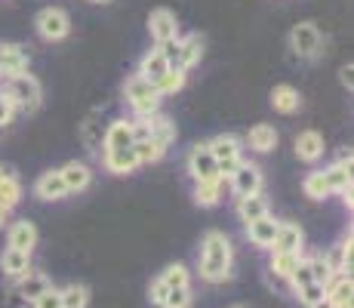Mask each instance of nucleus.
<instances>
[{
    "instance_id": "obj_39",
    "label": "nucleus",
    "mask_w": 354,
    "mask_h": 308,
    "mask_svg": "<svg viewBox=\"0 0 354 308\" xmlns=\"http://www.w3.org/2000/svg\"><path fill=\"white\" fill-rule=\"evenodd\" d=\"M308 269H311V278H315L317 284L326 287L333 280V271H330V265H326L324 253H315V256H308Z\"/></svg>"
},
{
    "instance_id": "obj_50",
    "label": "nucleus",
    "mask_w": 354,
    "mask_h": 308,
    "mask_svg": "<svg viewBox=\"0 0 354 308\" xmlns=\"http://www.w3.org/2000/svg\"><path fill=\"white\" fill-rule=\"evenodd\" d=\"M90 3H111V0H90Z\"/></svg>"
},
{
    "instance_id": "obj_21",
    "label": "nucleus",
    "mask_w": 354,
    "mask_h": 308,
    "mask_svg": "<svg viewBox=\"0 0 354 308\" xmlns=\"http://www.w3.org/2000/svg\"><path fill=\"white\" fill-rule=\"evenodd\" d=\"M0 269H3V275H6V278H12V280L25 278V275L31 271V253H25V250H12V246H6L3 256H0Z\"/></svg>"
},
{
    "instance_id": "obj_44",
    "label": "nucleus",
    "mask_w": 354,
    "mask_h": 308,
    "mask_svg": "<svg viewBox=\"0 0 354 308\" xmlns=\"http://www.w3.org/2000/svg\"><path fill=\"white\" fill-rule=\"evenodd\" d=\"M351 74H354L351 62H348V65H342V68H339V80H342V87H345V90H351V87H354V78H351Z\"/></svg>"
},
{
    "instance_id": "obj_3",
    "label": "nucleus",
    "mask_w": 354,
    "mask_h": 308,
    "mask_svg": "<svg viewBox=\"0 0 354 308\" xmlns=\"http://www.w3.org/2000/svg\"><path fill=\"white\" fill-rule=\"evenodd\" d=\"M3 93L12 99V105H16V111H37L40 102H44V87H40L37 78H31L28 71L25 74H12V78H6V87Z\"/></svg>"
},
{
    "instance_id": "obj_51",
    "label": "nucleus",
    "mask_w": 354,
    "mask_h": 308,
    "mask_svg": "<svg viewBox=\"0 0 354 308\" xmlns=\"http://www.w3.org/2000/svg\"><path fill=\"white\" fill-rule=\"evenodd\" d=\"M234 308H243V305H234Z\"/></svg>"
},
{
    "instance_id": "obj_5",
    "label": "nucleus",
    "mask_w": 354,
    "mask_h": 308,
    "mask_svg": "<svg viewBox=\"0 0 354 308\" xmlns=\"http://www.w3.org/2000/svg\"><path fill=\"white\" fill-rule=\"evenodd\" d=\"M290 50L302 62H311L324 53V34L315 22H299L290 31Z\"/></svg>"
},
{
    "instance_id": "obj_46",
    "label": "nucleus",
    "mask_w": 354,
    "mask_h": 308,
    "mask_svg": "<svg viewBox=\"0 0 354 308\" xmlns=\"http://www.w3.org/2000/svg\"><path fill=\"white\" fill-rule=\"evenodd\" d=\"M339 163H351V148H342V152H339V157H336Z\"/></svg>"
},
{
    "instance_id": "obj_26",
    "label": "nucleus",
    "mask_w": 354,
    "mask_h": 308,
    "mask_svg": "<svg viewBox=\"0 0 354 308\" xmlns=\"http://www.w3.org/2000/svg\"><path fill=\"white\" fill-rule=\"evenodd\" d=\"M53 287V280L46 275H40V271H28L25 278H19V299L22 302H34V299L40 296V293H46Z\"/></svg>"
},
{
    "instance_id": "obj_45",
    "label": "nucleus",
    "mask_w": 354,
    "mask_h": 308,
    "mask_svg": "<svg viewBox=\"0 0 354 308\" xmlns=\"http://www.w3.org/2000/svg\"><path fill=\"white\" fill-rule=\"evenodd\" d=\"M339 197H342V203H345V207H354V197H351V188H345V191H339Z\"/></svg>"
},
{
    "instance_id": "obj_48",
    "label": "nucleus",
    "mask_w": 354,
    "mask_h": 308,
    "mask_svg": "<svg viewBox=\"0 0 354 308\" xmlns=\"http://www.w3.org/2000/svg\"><path fill=\"white\" fill-rule=\"evenodd\" d=\"M308 308H336V305H333V302H330V299H326V296H324V299H321V302H315V305H308Z\"/></svg>"
},
{
    "instance_id": "obj_23",
    "label": "nucleus",
    "mask_w": 354,
    "mask_h": 308,
    "mask_svg": "<svg viewBox=\"0 0 354 308\" xmlns=\"http://www.w3.org/2000/svg\"><path fill=\"white\" fill-rule=\"evenodd\" d=\"M167 71H169V59L163 56L160 46H154V50H148L145 56L139 59V71H136V74H139V78H145V80H151V84H154V80L163 78Z\"/></svg>"
},
{
    "instance_id": "obj_34",
    "label": "nucleus",
    "mask_w": 354,
    "mask_h": 308,
    "mask_svg": "<svg viewBox=\"0 0 354 308\" xmlns=\"http://www.w3.org/2000/svg\"><path fill=\"white\" fill-rule=\"evenodd\" d=\"M19 201H22V182L10 173L3 182H0V207L12 210V207H19Z\"/></svg>"
},
{
    "instance_id": "obj_12",
    "label": "nucleus",
    "mask_w": 354,
    "mask_h": 308,
    "mask_svg": "<svg viewBox=\"0 0 354 308\" xmlns=\"http://www.w3.org/2000/svg\"><path fill=\"white\" fill-rule=\"evenodd\" d=\"M133 118H118L105 127V142L102 152H118V148H133Z\"/></svg>"
},
{
    "instance_id": "obj_4",
    "label": "nucleus",
    "mask_w": 354,
    "mask_h": 308,
    "mask_svg": "<svg viewBox=\"0 0 354 308\" xmlns=\"http://www.w3.org/2000/svg\"><path fill=\"white\" fill-rule=\"evenodd\" d=\"M207 145L216 157V170H219V176L228 179L243 161V139H237L234 133H219L216 139H209Z\"/></svg>"
},
{
    "instance_id": "obj_30",
    "label": "nucleus",
    "mask_w": 354,
    "mask_h": 308,
    "mask_svg": "<svg viewBox=\"0 0 354 308\" xmlns=\"http://www.w3.org/2000/svg\"><path fill=\"white\" fill-rule=\"evenodd\" d=\"M148 120H151V139L158 142L163 152H169V145L176 142V123L169 120L167 114H160V111H154Z\"/></svg>"
},
{
    "instance_id": "obj_47",
    "label": "nucleus",
    "mask_w": 354,
    "mask_h": 308,
    "mask_svg": "<svg viewBox=\"0 0 354 308\" xmlns=\"http://www.w3.org/2000/svg\"><path fill=\"white\" fill-rule=\"evenodd\" d=\"M6 222H10V210H6V207H0V228H3Z\"/></svg>"
},
{
    "instance_id": "obj_17",
    "label": "nucleus",
    "mask_w": 354,
    "mask_h": 308,
    "mask_svg": "<svg viewBox=\"0 0 354 308\" xmlns=\"http://www.w3.org/2000/svg\"><path fill=\"white\" fill-rule=\"evenodd\" d=\"M34 194H37L40 201H65L68 188L62 182V173H59V170H46V173H40L37 182H34Z\"/></svg>"
},
{
    "instance_id": "obj_36",
    "label": "nucleus",
    "mask_w": 354,
    "mask_h": 308,
    "mask_svg": "<svg viewBox=\"0 0 354 308\" xmlns=\"http://www.w3.org/2000/svg\"><path fill=\"white\" fill-rule=\"evenodd\" d=\"M160 280L169 287V290H173V287H188V284H192V271H188L182 262H173V265H167V269H163Z\"/></svg>"
},
{
    "instance_id": "obj_24",
    "label": "nucleus",
    "mask_w": 354,
    "mask_h": 308,
    "mask_svg": "<svg viewBox=\"0 0 354 308\" xmlns=\"http://www.w3.org/2000/svg\"><path fill=\"white\" fill-rule=\"evenodd\" d=\"M271 108H274L277 114H296L299 108H302V96H299L296 87L277 84L274 90H271Z\"/></svg>"
},
{
    "instance_id": "obj_41",
    "label": "nucleus",
    "mask_w": 354,
    "mask_h": 308,
    "mask_svg": "<svg viewBox=\"0 0 354 308\" xmlns=\"http://www.w3.org/2000/svg\"><path fill=\"white\" fill-rule=\"evenodd\" d=\"M34 308H62V290H56V287H50L46 293H40L37 299L31 302Z\"/></svg>"
},
{
    "instance_id": "obj_33",
    "label": "nucleus",
    "mask_w": 354,
    "mask_h": 308,
    "mask_svg": "<svg viewBox=\"0 0 354 308\" xmlns=\"http://www.w3.org/2000/svg\"><path fill=\"white\" fill-rule=\"evenodd\" d=\"M302 191H305V197H308V201H326V197H330V188H326L321 170H311V173L305 176Z\"/></svg>"
},
{
    "instance_id": "obj_35",
    "label": "nucleus",
    "mask_w": 354,
    "mask_h": 308,
    "mask_svg": "<svg viewBox=\"0 0 354 308\" xmlns=\"http://www.w3.org/2000/svg\"><path fill=\"white\" fill-rule=\"evenodd\" d=\"M133 152H136V157H139V167L142 163H158L163 154V148L158 145L154 139H142V142H133Z\"/></svg>"
},
{
    "instance_id": "obj_42",
    "label": "nucleus",
    "mask_w": 354,
    "mask_h": 308,
    "mask_svg": "<svg viewBox=\"0 0 354 308\" xmlns=\"http://www.w3.org/2000/svg\"><path fill=\"white\" fill-rule=\"evenodd\" d=\"M12 114H16V105H12V99L3 93V87H0V129L12 120Z\"/></svg>"
},
{
    "instance_id": "obj_18",
    "label": "nucleus",
    "mask_w": 354,
    "mask_h": 308,
    "mask_svg": "<svg viewBox=\"0 0 354 308\" xmlns=\"http://www.w3.org/2000/svg\"><path fill=\"white\" fill-rule=\"evenodd\" d=\"M6 246L31 253L34 246H37V228H34V222H28V219H19V222H12L10 231H6Z\"/></svg>"
},
{
    "instance_id": "obj_14",
    "label": "nucleus",
    "mask_w": 354,
    "mask_h": 308,
    "mask_svg": "<svg viewBox=\"0 0 354 308\" xmlns=\"http://www.w3.org/2000/svg\"><path fill=\"white\" fill-rule=\"evenodd\" d=\"M277 225H281V219L274 216H262L256 219V222H247V237L250 244L259 246V250H271V244H274V235H277Z\"/></svg>"
},
{
    "instance_id": "obj_43",
    "label": "nucleus",
    "mask_w": 354,
    "mask_h": 308,
    "mask_svg": "<svg viewBox=\"0 0 354 308\" xmlns=\"http://www.w3.org/2000/svg\"><path fill=\"white\" fill-rule=\"evenodd\" d=\"M167 293H169V287L167 284H163V280L158 278V280H154V284H151V290H148V296H151V302L154 305H163V299H167Z\"/></svg>"
},
{
    "instance_id": "obj_10",
    "label": "nucleus",
    "mask_w": 354,
    "mask_h": 308,
    "mask_svg": "<svg viewBox=\"0 0 354 308\" xmlns=\"http://www.w3.org/2000/svg\"><path fill=\"white\" fill-rule=\"evenodd\" d=\"M201 56H203V37L201 34H185V37L176 40L173 68H179V71H192L197 62H201Z\"/></svg>"
},
{
    "instance_id": "obj_29",
    "label": "nucleus",
    "mask_w": 354,
    "mask_h": 308,
    "mask_svg": "<svg viewBox=\"0 0 354 308\" xmlns=\"http://www.w3.org/2000/svg\"><path fill=\"white\" fill-rule=\"evenodd\" d=\"M324 173V182L326 188H330V194H339V191L351 188V163H330L326 170H321Z\"/></svg>"
},
{
    "instance_id": "obj_19",
    "label": "nucleus",
    "mask_w": 354,
    "mask_h": 308,
    "mask_svg": "<svg viewBox=\"0 0 354 308\" xmlns=\"http://www.w3.org/2000/svg\"><path fill=\"white\" fill-rule=\"evenodd\" d=\"M305 246V231L299 228L296 222H281L277 225V235L271 250H281V253H302Z\"/></svg>"
},
{
    "instance_id": "obj_2",
    "label": "nucleus",
    "mask_w": 354,
    "mask_h": 308,
    "mask_svg": "<svg viewBox=\"0 0 354 308\" xmlns=\"http://www.w3.org/2000/svg\"><path fill=\"white\" fill-rule=\"evenodd\" d=\"M124 99H127L129 111H133V118H148V114L160 111L163 96L154 90L151 80L139 78V74H129L124 80Z\"/></svg>"
},
{
    "instance_id": "obj_31",
    "label": "nucleus",
    "mask_w": 354,
    "mask_h": 308,
    "mask_svg": "<svg viewBox=\"0 0 354 308\" xmlns=\"http://www.w3.org/2000/svg\"><path fill=\"white\" fill-rule=\"evenodd\" d=\"M302 262V253H281V250H271V278H283L290 280V275L296 271V265Z\"/></svg>"
},
{
    "instance_id": "obj_13",
    "label": "nucleus",
    "mask_w": 354,
    "mask_h": 308,
    "mask_svg": "<svg viewBox=\"0 0 354 308\" xmlns=\"http://www.w3.org/2000/svg\"><path fill=\"white\" fill-rule=\"evenodd\" d=\"M102 154V167L114 176H129L139 170V157L133 148H118V152H99Z\"/></svg>"
},
{
    "instance_id": "obj_38",
    "label": "nucleus",
    "mask_w": 354,
    "mask_h": 308,
    "mask_svg": "<svg viewBox=\"0 0 354 308\" xmlns=\"http://www.w3.org/2000/svg\"><path fill=\"white\" fill-rule=\"evenodd\" d=\"M292 293H296V299H299V302H302L305 308H308V305L321 302V299L326 296V287H324V284H317V280H311V284L299 287V290H292Z\"/></svg>"
},
{
    "instance_id": "obj_1",
    "label": "nucleus",
    "mask_w": 354,
    "mask_h": 308,
    "mask_svg": "<svg viewBox=\"0 0 354 308\" xmlns=\"http://www.w3.org/2000/svg\"><path fill=\"white\" fill-rule=\"evenodd\" d=\"M234 246L225 231H207L201 244V278L207 284H225L234 275Z\"/></svg>"
},
{
    "instance_id": "obj_8",
    "label": "nucleus",
    "mask_w": 354,
    "mask_h": 308,
    "mask_svg": "<svg viewBox=\"0 0 354 308\" xmlns=\"http://www.w3.org/2000/svg\"><path fill=\"white\" fill-rule=\"evenodd\" d=\"M185 170L194 182H207V179H222L219 170H216V157L209 152L207 142H197L185 157Z\"/></svg>"
},
{
    "instance_id": "obj_32",
    "label": "nucleus",
    "mask_w": 354,
    "mask_h": 308,
    "mask_svg": "<svg viewBox=\"0 0 354 308\" xmlns=\"http://www.w3.org/2000/svg\"><path fill=\"white\" fill-rule=\"evenodd\" d=\"M185 80H188V71H179V68H169L163 78L154 80V90H158L160 96H176L185 87Z\"/></svg>"
},
{
    "instance_id": "obj_49",
    "label": "nucleus",
    "mask_w": 354,
    "mask_h": 308,
    "mask_svg": "<svg viewBox=\"0 0 354 308\" xmlns=\"http://www.w3.org/2000/svg\"><path fill=\"white\" fill-rule=\"evenodd\" d=\"M6 176H10V170H6V167H3V163H0V182H3V179H6Z\"/></svg>"
},
{
    "instance_id": "obj_28",
    "label": "nucleus",
    "mask_w": 354,
    "mask_h": 308,
    "mask_svg": "<svg viewBox=\"0 0 354 308\" xmlns=\"http://www.w3.org/2000/svg\"><path fill=\"white\" fill-rule=\"evenodd\" d=\"M237 216H241V222H256V219L268 216V197L262 191L250 197H237Z\"/></svg>"
},
{
    "instance_id": "obj_9",
    "label": "nucleus",
    "mask_w": 354,
    "mask_h": 308,
    "mask_svg": "<svg viewBox=\"0 0 354 308\" xmlns=\"http://www.w3.org/2000/svg\"><path fill=\"white\" fill-rule=\"evenodd\" d=\"M148 31H151V40L154 44H167V40H176L179 37V19H176L173 10H151L148 16Z\"/></svg>"
},
{
    "instance_id": "obj_16",
    "label": "nucleus",
    "mask_w": 354,
    "mask_h": 308,
    "mask_svg": "<svg viewBox=\"0 0 354 308\" xmlns=\"http://www.w3.org/2000/svg\"><path fill=\"white\" fill-rule=\"evenodd\" d=\"M59 173H62V182H65L68 194L86 191L90 188V182H93V170H90V163H84V161H68Z\"/></svg>"
},
{
    "instance_id": "obj_11",
    "label": "nucleus",
    "mask_w": 354,
    "mask_h": 308,
    "mask_svg": "<svg viewBox=\"0 0 354 308\" xmlns=\"http://www.w3.org/2000/svg\"><path fill=\"white\" fill-rule=\"evenodd\" d=\"M28 65H31V59L22 44H0V74H3V78L25 74Z\"/></svg>"
},
{
    "instance_id": "obj_6",
    "label": "nucleus",
    "mask_w": 354,
    "mask_h": 308,
    "mask_svg": "<svg viewBox=\"0 0 354 308\" xmlns=\"http://www.w3.org/2000/svg\"><path fill=\"white\" fill-rule=\"evenodd\" d=\"M34 28L44 40H50V44H56V40H65L68 34H71V19H68L65 10H59V6H44V10L37 12V19H34Z\"/></svg>"
},
{
    "instance_id": "obj_25",
    "label": "nucleus",
    "mask_w": 354,
    "mask_h": 308,
    "mask_svg": "<svg viewBox=\"0 0 354 308\" xmlns=\"http://www.w3.org/2000/svg\"><path fill=\"white\" fill-rule=\"evenodd\" d=\"M105 127H108V123H102L99 111H93L90 118L84 120V127H80V139H84V145H86V152H90V154L102 152V142H105Z\"/></svg>"
},
{
    "instance_id": "obj_7",
    "label": "nucleus",
    "mask_w": 354,
    "mask_h": 308,
    "mask_svg": "<svg viewBox=\"0 0 354 308\" xmlns=\"http://www.w3.org/2000/svg\"><path fill=\"white\" fill-rule=\"evenodd\" d=\"M228 185H231V194L234 197H250V194H259L265 185V176L259 170V163H250V161H241V167L228 176Z\"/></svg>"
},
{
    "instance_id": "obj_40",
    "label": "nucleus",
    "mask_w": 354,
    "mask_h": 308,
    "mask_svg": "<svg viewBox=\"0 0 354 308\" xmlns=\"http://www.w3.org/2000/svg\"><path fill=\"white\" fill-rule=\"evenodd\" d=\"M160 308H192V287H173Z\"/></svg>"
},
{
    "instance_id": "obj_27",
    "label": "nucleus",
    "mask_w": 354,
    "mask_h": 308,
    "mask_svg": "<svg viewBox=\"0 0 354 308\" xmlns=\"http://www.w3.org/2000/svg\"><path fill=\"white\" fill-rule=\"evenodd\" d=\"M225 197V179L194 182V203L197 207H216Z\"/></svg>"
},
{
    "instance_id": "obj_20",
    "label": "nucleus",
    "mask_w": 354,
    "mask_h": 308,
    "mask_svg": "<svg viewBox=\"0 0 354 308\" xmlns=\"http://www.w3.org/2000/svg\"><path fill=\"white\" fill-rule=\"evenodd\" d=\"M243 145H250V152H256V154L274 152L277 148V129L271 127V123H256V127L247 133Z\"/></svg>"
},
{
    "instance_id": "obj_22",
    "label": "nucleus",
    "mask_w": 354,
    "mask_h": 308,
    "mask_svg": "<svg viewBox=\"0 0 354 308\" xmlns=\"http://www.w3.org/2000/svg\"><path fill=\"white\" fill-rule=\"evenodd\" d=\"M354 280L351 275H333V280L326 284V299L336 308H354Z\"/></svg>"
},
{
    "instance_id": "obj_15",
    "label": "nucleus",
    "mask_w": 354,
    "mask_h": 308,
    "mask_svg": "<svg viewBox=\"0 0 354 308\" xmlns=\"http://www.w3.org/2000/svg\"><path fill=\"white\" fill-rule=\"evenodd\" d=\"M292 145H296V157L302 163H317L324 157V136L317 129H302Z\"/></svg>"
},
{
    "instance_id": "obj_37",
    "label": "nucleus",
    "mask_w": 354,
    "mask_h": 308,
    "mask_svg": "<svg viewBox=\"0 0 354 308\" xmlns=\"http://www.w3.org/2000/svg\"><path fill=\"white\" fill-rule=\"evenodd\" d=\"M90 302V290L84 284H68L62 290V308H86Z\"/></svg>"
}]
</instances>
